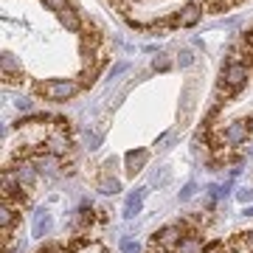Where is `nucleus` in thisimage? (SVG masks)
Wrapping results in <instances>:
<instances>
[{
  "label": "nucleus",
  "mask_w": 253,
  "mask_h": 253,
  "mask_svg": "<svg viewBox=\"0 0 253 253\" xmlns=\"http://www.w3.org/2000/svg\"><path fill=\"white\" fill-rule=\"evenodd\" d=\"M11 222H14V214L9 211V203H3V206H0V225H3V231H9V228H14Z\"/></svg>",
  "instance_id": "12"
},
{
  "label": "nucleus",
  "mask_w": 253,
  "mask_h": 253,
  "mask_svg": "<svg viewBox=\"0 0 253 253\" xmlns=\"http://www.w3.org/2000/svg\"><path fill=\"white\" fill-rule=\"evenodd\" d=\"M200 14H203L200 3H186V6L177 11L174 23H177V26H197V23H200Z\"/></svg>",
  "instance_id": "4"
},
{
  "label": "nucleus",
  "mask_w": 253,
  "mask_h": 253,
  "mask_svg": "<svg viewBox=\"0 0 253 253\" xmlns=\"http://www.w3.org/2000/svg\"><path fill=\"white\" fill-rule=\"evenodd\" d=\"M248 129H251V135H253V116L248 118Z\"/></svg>",
  "instance_id": "23"
},
{
  "label": "nucleus",
  "mask_w": 253,
  "mask_h": 253,
  "mask_svg": "<svg viewBox=\"0 0 253 253\" xmlns=\"http://www.w3.org/2000/svg\"><path fill=\"white\" fill-rule=\"evenodd\" d=\"M96 186H99L101 194H118V191H121V183H118L116 177H99Z\"/></svg>",
  "instance_id": "9"
},
{
  "label": "nucleus",
  "mask_w": 253,
  "mask_h": 253,
  "mask_svg": "<svg viewBox=\"0 0 253 253\" xmlns=\"http://www.w3.org/2000/svg\"><path fill=\"white\" fill-rule=\"evenodd\" d=\"M76 90H79V84L76 82H68V79H51V82H42L40 84V93L51 101H68L76 96Z\"/></svg>",
  "instance_id": "1"
},
{
  "label": "nucleus",
  "mask_w": 253,
  "mask_h": 253,
  "mask_svg": "<svg viewBox=\"0 0 253 253\" xmlns=\"http://www.w3.org/2000/svg\"><path fill=\"white\" fill-rule=\"evenodd\" d=\"M177 253H203V245H200V239H183L177 245Z\"/></svg>",
  "instance_id": "11"
},
{
  "label": "nucleus",
  "mask_w": 253,
  "mask_h": 253,
  "mask_svg": "<svg viewBox=\"0 0 253 253\" xmlns=\"http://www.w3.org/2000/svg\"><path fill=\"white\" fill-rule=\"evenodd\" d=\"M245 214H248V217H253V208H248V211H245Z\"/></svg>",
  "instance_id": "24"
},
{
  "label": "nucleus",
  "mask_w": 253,
  "mask_h": 253,
  "mask_svg": "<svg viewBox=\"0 0 253 253\" xmlns=\"http://www.w3.org/2000/svg\"><path fill=\"white\" fill-rule=\"evenodd\" d=\"M17 177H20V183H26V186H34V177H37V174H34V169H31V166H23Z\"/></svg>",
  "instance_id": "15"
},
{
  "label": "nucleus",
  "mask_w": 253,
  "mask_h": 253,
  "mask_svg": "<svg viewBox=\"0 0 253 253\" xmlns=\"http://www.w3.org/2000/svg\"><path fill=\"white\" fill-rule=\"evenodd\" d=\"M177 62H180V68H189V65H191V62H194V56H191V54H189V51H183V54H180V56H177Z\"/></svg>",
  "instance_id": "20"
},
{
  "label": "nucleus",
  "mask_w": 253,
  "mask_h": 253,
  "mask_svg": "<svg viewBox=\"0 0 253 253\" xmlns=\"http://www.w3.org/2000/svg\"><path fill=\"white\" fill-rule=\"evenodd\" d=\"M59 20L65 23V28H71V31H79V17H76V11L73 9H65V11H59Z\"/></svg>",
  "instance_id": "10"
},
{
  "label": "nucleus",
  "mask_w": 253,
  "mask_h": 253,
  "mask_svg": "<svg viewBox=\"0 0 253 253\" xmlns=\"http://www.w3.org/2000/svg\"><path fill=\"white\" fill-rule=\"evenodd\" d=\"M144 197H146V189H138L126 197V206H124V219H135L144 208Z\"/></svg>",
  "instance_id": "6"
},
{
  "label": "nucleus",
  "mask_w": 253,
  "mask_h": 253,
  "mask_svg": "<svg viewBox=\"0 0 253 253\" xmlns=\"http://www.w3.org/2000/svg\"><path fill=\"white\" fill-rule=\"evenodd\" d=\"M124 161H126V177H135V174L146 166L149 152H146V149H132V152H126Z\"/></svg>",
  "instance_id": "3"
},
{
  "label": "nucleus",
  "mask_w": 253,
  "mask_h": 253,
  "mask_svg": "<svg viewBox=\"0 0 253 253\" xmlns=\"http://www.w3.org/2000/svg\"><path fill=\"white\" fill-rule=\"evenodd\" d=\"M3 68H6V71H14V68H17V59L9 56V51H3Z\"/></svg>",
  "instance_id": "19"
},
{
  "label": "nucleus",
  "mask_w": 253,
  "mask_h": 253,
  "mask_svg": "<svg viewBox=\"0 0 253 253\" xmlns=\"http://www.w3.org/2000/svg\"><path fill=\"white\" fill-rule=\"evenodd\" d=\"M141 251V245L135 239H121V253H138Z\"/></svg>",
  "instance_id": "16"
},
{
  "label": "nucleus",
  "mask_w": 253,
  "mask_h": 253,
  "mask_svg": "<svg viewBox=\"0 0 253 253\" xmlns=\"http://www.w3.org/2000/svg\"><path fill=\"white\" fill-rule=\"evenodd\" d=\"M51 231V214L45 208H37L34 211V225H31V236L34 239H42V236Z\"/></svg>",
  "instance_id": "5"
},
{
  "label": "nucleus",
  "mask_w": 253,
  "mask_h": 253,
  "mask_svg": "<svg viewBox=\"0 0 253 253\" xmlns=\"http://www.w3.org/2000/svg\"><path fill=\"white\" fill-rule=\"evenodd\" d=\"M191 194H197V183H186L180 191V203H186V200L191 197Z\"/></svg>",
  "instance_id": "18"
},
{
  "label": "nucleus",
  "mask_w": 253,
  "mask_h": 253,
  "mask_svg": "<svg viewBox=\"0 0 253 253\" xmlns=\"http://www.w3.org/2000/svg\"><path fill=\"white\" fill-rule=\"evenodd\" d=\"M152 68L155 71H169V68H172V59H169L166 54H158L155 56V62H152Z\"/></svg>",
  "instance_id": "14"
},
{
  "label": "nucleus",
  "mask_w": 253,
  "mask_h": 253,
  "mask_svg": "<svg viewBox=\"0 0 253 253\" xmlns=\"http://www.w3.org/2000/svg\"><path fill=\"white\" fill-rule=\"evenodd\" d=\"M152 245H166V248H169V245H180V231H177V228H161V231H158V234L152 236Z\"/></svg>",
  "instance_id": "8"
},
{
  "label": "nucleus",
  "mask_w": 253,
  "mask_h": 253,
  "mask_svg": "<svg viewBox=\"0 0 253 253\" xmlns=\"http://www.w3.org/2000/svg\"><path fill=\"white\" fill-rule=\"evenodd\" d=\"M84 144L90 146V149H96V146H99V135H96V132H87V138H84Z\"/></svg>",
  "instance_id": "22"
},
{
  "label": "nucleus",
  "mask_w": 253,
  "mask_h": 253,
  "mask_svg": "<svg viewBox=\"0 0 253 253\" xmlns=\"http://www.w3.org/2000/svg\"><path fill=\"white\" fill-rule=\"evenodd\" d=\"M45 6H48V9H54L56 14L65 11V9H71V6H68V0H45Z\"/></svg>",
  "instance_id": "17"
},
{
  "label": "nucleus",
  "mask_w": 253,
  "mask_h": 253,
  "mask_svg": "<svg viewBox=\"0 0 253 253\" xmlns=\"http://www.w3.org/2000/svg\"><path fill=\"white\" fill-rule=\"evenodd\" d=\"M48 149H51V152H65V149H68V141H65L62 135H51L48 138Z\"/></svg>",
  "instance_id": "13"
},
{
  "label": "nucleus",
  "mask_w": 253,
  "mask_h": 253,
  "mask_svg": "<svg viewBox=\"0 0 253 253\" xmlns=\"http://www.w3.org/2000/svg\"><path fill=\"white\" fill-rule=\"evenodd\" d=\"M245 82H248V68L242 62H228L225 65V84L228 87H242Z\"/></svg>",
  "instance_id": "2"
},
{
  "label": "nucleus",
  "mask_w": 253,
  "mask_h": 253,
  "mask_svg": "<svg viewBox=\"0 0 253 253\" xmlns=\"http://www.w3.org/2000/svg\"><path fill=\"white\" fill-rule=\"evenodd\" d=\"M251 197H253L251 189H239V191H236V200H239V203H248Z\"/></svg>",
  "instance_id": "21"
},
{
  "label": "nucleus",
  "mask_w": 253,
  "mask_h": 253,
  "mask_svg": "<svg viewBox=\"0 0 253 253\" xmlns=\"http://www.w3.org/2000/svg\"><path fill=\"white\" fill-rule=\"evenodd\" d=\"M222 135H225L228 144H242L245 138L251 135V129H248V121H234V124H228Z\"/></svg>",
  "instance_id": "7"
}]
</instances>
